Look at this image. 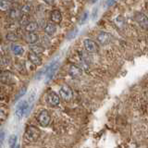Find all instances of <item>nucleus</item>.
Listing matches in <instances>:
<instances>
[{
  "label": "nucleus",
  "instance_id": "27",
  "mask_svg": "<svg viewBox=\"0 0 148 148\" xmlns=\"http://www.w3.org/2000/svg\"><path fill=\"white\" fill-rule=\"evenodd\" d=\"M97 13H98V8H95L94 10L92 12V21H95L96 18H97Z\"/></svg>",
  "mask_w": 148,
  "mask_h": 148
},
{
  "label": "nucleus",
  "instance_id": "33",
  "mask_svg": "<svg viewBox=\"0 0 148 148\" xmlns=\"http://www.w3.org/2000/svg\"><path fill=\"white\" fill-rule=\"evenodd\" d=\"M0 73H1V69H0Z\"/></svg>",
  "mask_w": 148,
  "mask_h": 148
},
{
  "label": "nucleus",
  "instance_id": "18",
  "mask_svg": "<svg viewBox=\"0 0 148 148\" xmlns=\"http://www.w3.org/2000/svg\"><path fill=\"white\" fill-rule=\"evenodd\" d=\"M39 25L37 22H29L28 24L25 26V31L30 34V32H34L36 30H38Z\"/></svg>",
  "mask_w": 148,
  "mask_h": 148
},
{
  "label": "nucleus",
  "instance_id": "19",
  "mask_svg": "<svg viewBox=\"0 0 148 148\" xmlns=\"http://www.w3.org/2000/svg\"><path fill=\"white\" fill-rule=\"evenodd\" d=\"M21 15V14L20 9H17V8L9 9L8 16L10 18H12V20H18V18H20Z\"/></svg>",
  "mask_w": 148,
  "mask_h": 148
},
{
  "label": "nucleus",
  "instance_id": "13",
  "mask_svg": "<svg viewBox=\"0 0 148 148\" xmlns=\"http://www.w3.org/2000/svg\"><path fill=\"white\" fill-rule=\"evenodd\" d=\"M13 81V75L11 74V72H3L0 73V82H4V83H11Z\"/></svg>",
  "mask_w": 148,
  "mask_h": 148
},
{
  "label": "nucleus",
  "instance_id": "20",
  "mask_svg": "<svg viewBox=\"0 0 148 148\" xmlns=\"http://www.w3.org/2000/svg\"><path fill=\"white\" fill-rule=\"evenodd\" d=\"M20 11H21V14L23 16H28L30 15V13L32 11V7L30 6V5H22V6L20 8Z\"/></svg>",
  "mask_w": 148,
  "mask_h": 148
},
{
  "label": "nucleus",
  "instance_id": "23",
  "mask_svg": "<svg viewBox=\"0 0 148 148\" xmlns=\"http://www.w3.org/2000/svg\"><path fill=\"white\" fill-rule=\"evenodd\" d=\"M6 38L8 40V41H11V42H16L18 37L17 35V34H15V32H8V34H7V37Z\"/></svg>",
  "mask_w": 148,
  "mask_h": 148
},
{
  "label": "nucleus",
  "instance_id": "31",
  "mask_svg": "<svg viewBox=\"0 0 148 148\" xmlns=\"http://www.w3.org/2000/svg\"><path fill=\"white\" fill-rule=\"evenodd\" d=\"M106 4H108V7H110V6H113L114 4H116V1H108Z\"/></svg>",
  "mask_w": 148,
  "mask_h": 148
},
{
  "label": "nucleus",
  "instance_id": "8",
  "mask_svg": "<svg viewBox=\"0 0 148 148\" xmlns=\"http://www.w3.org/2000/svg\"><path fill=\"white\" fill-rule=\"evenodd\" d=\"M59 95L65 100H69L72 96V91L68 85H62L59 89Z\"/></svg>",
  "mask_w": 148,
  "mask_h": 148
},
{
  "label": "nucleus",
  "instance_id": "1",
  "mask_svg": "<svg viewBox=\"0 0 148 148\" xmlns=\"http://www.w3.org/2000/svg\"><path fill=\"white\" fill-rule=\"evenodd\" d=\"M40 136V131L36 127L30 125L28 126L26 131H25V138L27 141L29 142H35L36 140H38V138Z\"/></svg>",
  "mask_w": 148,
  "mask_h": 148
},
{
  "label": "nucleus",
  "instance_id": "12",
  "mask_svg": "<svg viewBox=\"0 0 148 148\" xmlns=\"http://www.w3.org/2000/svg\"><path fill=\"white\" fill-rule=\"evenodd\" d=\"M25 39H26V42L28 44L31 45H34L37 43V42H38L39 36H38V34H34V32H30V34H27L25 35Z\"/></svg>",
  "mask_w": 148,
  "mask_h": 148
},
{
  "label": "nucleus",
  "instance_id": "22",
  "mask_svg": "<svg viewBox=\"0 0 148 148\" xmlns=\"http://www.w3.org/2000/svg\"><path fill=\"white\" fill-rule=\"evenodd\" d=\"M10 3L8 1H0V10L1 11H7L9 8Z\"/></svg>",
  "mask_w": 148,
  "mask_h": 148
},
{
  "label": "nucleus",
  "instance_id": "9",
  "mask_svg": "<svg viewBox=\"0 0 148 148\" xmlns=\"http://www.w3.org/2000/svg\"><path fill=\"white\" fill-rule=\"evenodd\" d=\"M47 102L49 103V105L52 106H58L59 105V102H60L59 95H58L55 92H49L48 95H47Z\"/></svg>",
  "mask_w": 148,
  "mask_h": 148
},
{
  "label": "nucleus",
  "instance_id": "14",
  "mask_svg": "<svg viewBox=\"0 0 148 148\" xmlns=\"http://www.w3.org/2000/svg\"><path fill=\"white\" fill-rule=\"evenodd\" d=\"M28 58H29L30 61L34 65H35V66H40L42 64V59L39 58V56H37L35 54L30 53L29 56H28Z\"/></svg>",
  "mask_w": 148,
  "mask_h": 148
},
{
  "label": "nucleus",
  "instance_id": "32",
  "mask_svg": "<svg viewBox=\"0 0 148 148\" xmlns=\"http://www.w3.org/2000/svg\"><path fill=\"white\" fill-rule=\"evenodd\" d=\"M14 148H21V147H20V145H16L15 147H14Z\"/></svg>",
  "mask_w": 148,
  "mask_h": 148
},
{
  "label": "nucleus",
  "instance_id": "24",
  "mask_svg": "<svg viewBox=\"0 0 148 148\" xmlns=\"http://www.w3.org/2000/svg\"><path fill=\"white\" fill-rule=\"evenodd\" d=\"M78 32H79V29H77V28H75V29H73L72 31H71L68 34V35H67V39L68 40H71V39H73L74 37H76V35H77V34H78Z\"/></svg>",
  "mask_w": 148,
  "mask_h": 148
},
{
  "label": "nucleus",
  "instance_id": "17",
  "mask_svg": "<svg viewBox=\"0 0 148 148\" xmlns=\"http://www.w3.org/2000/svg\"><path fill=\"white\" fill-rule=\"evenodd\" d=\"M30 50H31V53L32 54H35V55H40V54H43L45 48L43 47L42 45H30Z\"/></svg>",
  "mask_w": 148,
  "mask_h": 148
},
{
  "label": "nucleus",
  "instance_id": "3",
  "mask_svg": "<svg viewBox=\"0 0 148 148\" xmlns=\"http://www.w3.org/2000/svg\"><path fill=\"white\" fill-rule=\"evenodd\" d=\"M29 108V103H28L27 100H22L20 103H18L16 106V111H15V116L21 119L23 116L26 114V111Z\"/></svg>",
  "mask_w": 148,
  "mask_h": 148
},
{
  "label": "nucleus",
  "instance_id": "26",
  "mask_svg": "<svg viewBox=\"0 0 148 148\" xmlns=\"http://www.w3.org/2000/svg\"><path fill=\"white\" fill-rule=\"evenodd\" d=\"M6 117H7V110L2 108L1 111H0V119L5 120V119H6Z\"/></svg>",
  "mask_w": 148,
  "mask_h": 148
},
{
  "label": "nucleus",
  "instance_id": "2",
  "mask_svg": "<svg viewBox=\"0 0 148 148\" xmlns=\"http://www.w3.org/2000/svg\"><path fill=\"white\" fill-rule=\"evenodd\" d=\"M58 59H56L54 61L51 62L48 66L44 69L45 77L48 81L54 77L56 71H58Z\"/></svg>",
  "mask_w": 148,
  "mask_h": 148
},
{
  "label": "nucleus",
  "instance_id": "4",
  "mask_svg": "<svg viewBox=\"0 0 148 148\" xmlns=\"http://www.w3.org/2000/svg\"><path fill=\"white\" fill-rule=\"evenodd\" d=\"M37 120H38L39 124L42 127H46L48 126V124L51 121V117L46 110H42L39 113L38 117H37Z\"/></svg>",
  "mask_w": 148,
  "mask_h": 148
},
{
  "label": "nucleus",
  "instance_id": "21",
  "mask_svg": "<svg viewBox=\"0 0 148 148\" xmlns=\"http://www.w3.org/2000/svg\"><path fill=\"white\" fill-rule=\"evenodd\" d=\"M17 141H18V136L15 135V134H13L8 139V145H9V147L10 148H14L16 145H17Z\"/></svg>",
  "mask_w": 148,
  "mask_h": 148
},
{
  "label": "nucleus",
  "instance_id": "7",
  "mask_svg": "<svg viewBox=\"0 0 148 148\" xmlns=\"http://www.w3.org/2000/svg\"><path fill=\"white\" fill-rule=\"evenodd\" d=\"M134 18L135 21L139 23L143 29L147 30V27H148V20H147V17L143 13H136L135 16H134Z\"/></svg>",
  "mask_w": 148,
  "mask_h": 148
},
{
  "label": "nucleus",
  "instance_id": "28",
  "mask_svg": "<svg viewBox=\"0 0 148 148\" xmlns=\"http://www.w3.org/2000/svg\"><path fill=\"white\" fill-rule=\"evenodd\" d=\"M87 18H88V12H85V13H83L82 14V18H81V24H83V23H85V21H87Z\"/></svg>",
  "mask_w": 148,
  "mask_h": 148
},
{
  "label": "nucleus",
  "instance_id": "16",
  "mask_svg": "<svg viewBox=\"0 0 148 148\" xmlns=\"http://www.w3.org/2000/svg\"><path fill=\"white\" fill-rule=\"evenodd\" d=\"M45 32L46 34L48 35H53L55 34V32H57V26H56L54 23H47L46 26L45 27Z\"/></svg>",
  "mask_w": 148,
  "mask_h": 148
},
{
  "label": "nucleus",
  "instance_id": "10",
  "mask_svg": "<svg viewBox=\"0 0 148 148\" xmlns=\"http://www.w3.org/2000/svg\"><path fill=\"white\" fill-rule=\"evenodd\" d=\"M69 73L72 78H79L82 75V69L76 65H71L69 69Z\"/></svg>",
  "mask_w": 148,
  "mask_h": 148
},
{
  "label": "nucleus",
  "instance_id": "5",
  "mask_svg": "<svg viewBox=\"0 0 148 148\" xmlns=\"http://www.w3.org/2000/svg\"><path fill=\"white\" fill-rule=\"evenodd\" d=\"M83 45L87 52L89 53H96L99 49V46L94 40L92 39H85L83 41Z\"/></svg>",
  "mask_w": 148,
  "mask_h": 148
},
{
  "label": "nucleus",
  "instance_id": "30",
  "mask_svg": "<svg viewBox=\"0 0 148 148\" xmlns=\"http://www.w3.org/2000/svg\"><path fill=\"white\" fill-rule=\"evenodd\" d=\"M5 136H6V133H5L4 132H2L1 133H0V145L4 142L5 140Z\"/></svg>",
  "mask_w": 148,
  "mask_h": 148
},
{
  "label": "nucleus",
  "instance_id": "11",
  "mask_svg": "<svg viewBox=\"0 0 148 148\" xmlns=\"http://www.w3.org/2000/svg\"><path fill=\"white\" fill-rule=\"evenodd\" d=\"M50 18L51 21H53V23H60L62 21V14L58 9H54V10L51 11L50 14Z\"/></svg>",
  "mask_w": 148,
  "mask_h": 148
},
{
  "label": "nucleus",
  "instance_id": "25",
  "mask_svg": "<svg viewBox=\"0 0 148 148\" xmlns=\"http://www.w3.org/2000/svg\"><path fill=\"white\" fill-rule=\"evenodd\" d=\"M26 92H27V88L26 87H22L21 89L20 90V92L17 94V95L15 97V100H18L20 98H21V97L26 94Z\"/></svg>",
  "mask_w": 148,
  "mask_h": 148
},
{
  "label": "nucleus",
  "instance_id": "29",
  "mask_svg": "<svg viewBox=\"0 0 148 148\" xmlns=\"http://www.w3.org/2000/svg\"><path fill=\"white\" fill-rule=\"evenodd\" d=\"M28 16H23L21 18V25H27L28 24Z\"/></svg>",
  "mask_w": 148,
  "mask_h": 148
},
{
  "label": "nucleus",
  "instance_id": "15",
  "mask_svg": "<svg viewBox=\"0 0 148 148\" xmlns=\"http://www.w3.org/2000/svg\"><path fill=\"white\" fill-rule=\"evenodd\" d=\"M11 51L13 52L14 55L16 56H21L24 53V48L21 45H17V44H12L11 45Z\"/></svg>",
  "mask_w": 148,
  "mask_h": 148
},
{
  "label": "nucleus",
  "instance_id": "6",
  "mask_svg": "<svg viewBox=\"0 0 148 148\" xmlns=\"http://www.w3.org/2000/svg\"><path fill=\"white\" fill-rule=\"evenodd\" d=\"M96 37H97V42H98L100 45H108L111 42V39H112L111 34L106 32H100Z\"/></svg>",
  "mask_w": 148,
  "mask_h": 148
}]
</instances>
